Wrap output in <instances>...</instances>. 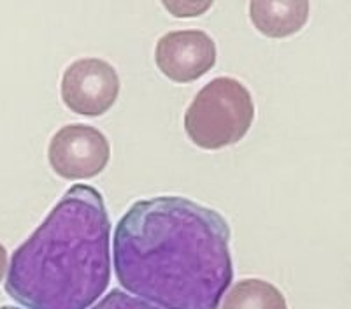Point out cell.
I'll return each mask as SVG.
<instances>
[{"label":"cell","mask_w":351,"mask_h":309,"mask_svg":"<svg viewBox=\"0 0 351 309\" xmlns=\"http://www.w3.org/2000/svg\"><path fill=\"white\" fill-rule=\"evenodd\" d=\"M60 93L64 104L81 116H102L120 95V77L100 58H81L65 69Z\"/></svg>","instance_id":"obj_5"},{"label":"cell","mask_w":351,"mask_h":309,"mask_svg":"<svg viewBox=\"0 0 351 309\" xmlns=\"http://www.w3.org/2000/svg\"><path fill=\"white\" fill-rule=\"evenodd\" d=\"M176 18H197L213 8V2H162Z\"/></svg>","instance_id":"obj_10"},{"label":"cell","mask_w":351,"mask_h":309,"mask_svg":"<svg viewBox=\"0 0 351 309\" xmlns=\"http://www.w3.org/2000/svg\"><path fill=\"white\" fill-rule=\"evenodd\" d=\"M250 18L260 34L271 39H283L302 30L309 18V2L253 0L250 2Z\"/></svg>","instance_id":"obj_7"},{"label":"cell","mask_w":351,"mask_h":309,"mask_svg":"<svg viewBox=\"0 0 351 309\" xmlns=\"http://www.w3.org/2000/svg\"><path fill=\"white\" fill-rule=\"evenodd\" d=\"M230 227L218 211L184 197L139 201L116 225L120 285L164 309H218L234 280Z\"/></svg>","instance_id":"obj_1"},{"label":"cell","mask_w":351,"mask_h":309,"mask_svg":"<svg viewBox=\"0 0 351 309\" xmlns=\"http://www.w3.org/2000/svg\"><path fill=\"white\" fill-rule=\"evenodd\" d=\"M90 309H164L158 306L152 304L148 301H143L139 297L128 295V293L121 292L120 288H114L106 295L100 302L92 306Z\"/></svg>","instance_id":"obj_9"},{"label":"cell","mask_w":351,"mask_h":309,"mask_svg":"<svg viewBox=\"0 0 351 309\" xmlns=\"http://www.w3.org/2000/svg\"><path fill=\"white\" fill-rule=\"evenodd\" d=\"M221 309H288V306L280 288L269 281L250 277L232 286Z\"/></svg>","instance_id":"obj_8"},{"label":"cell","mask_w":351,"mask_h":309,"mask_svg":"<svg viewBox=\"0 0 351 309\" xmlns=\"http://www.w3.org/2000/svg\"><path fill=\"white\" fill-rule=\"evenodd\" d=\"M5 269H8V251L2 245H0V281L4 277Z\"/></svg>","instance_id":"obj_11"},{"label":"cell","mask_w":351,"mask_h":309,"mask_svg":"<svg viewBox=\"0 0 351 309\" xmlns=\"http://www.w3.org/2000/svg\"><path fill=\"white\" fill-rule=\"evenodd\" d=\"M0 309H20V308H14V306H2Z\"/></svg>","instance_id":"obj_12"},{"label":"cell","mask_w":351,"mask_h":309,"mask_svg":"<svg viewBox=\"0 0 351 309\" xmlns=\"http://www.w3.org/2000/svg\"><path fill=\"white\" fill-rule=\"evenodd\" d=\"M255 102L250 90L234 77H215L195 95L184 112V132L202 149L236 145L252 129Z\"/></svg>","instance_id":"obj_3"},{"label":"cell","mask_w":351,"mask_h":309,"mask_svg":"<svg viewBox=\"0 0 351 309\" xmlns=\"http://www.w3.org/2000/svg\"><path fill=\"white\" fill-rule=\"evenodd\" d=\"M48 158L53 171L64 180H92L108 167L111 146L95 127L72 123L53 136Z\"/></svg>","instance_id":"obj_4"},{"label":"cell","mask_w":351,"mask_h":309,"mask_svg":"<svg viewBox=\"0 0 351 309\" xmlns=\"http://www.w3.org/2000/svg\"><path fill=\"white\" fill-rule=\"evenodd\" d=\"M155 62L174 83H192L215 67L216 45L202 30H174L158 39Z\"/></svg>","instance_id":"obj_6"},{"label":"cell","mask_w":351,"mask_h":309,"mask_svg":"<svg viewBox=\"0 0 351 309\" xmlns=\"http://www.w3.org/2000/svg\"><path fill=\"white\" fill-rule=\"evenodd\" d=\"M111 221L99 190L74 185L12 253L5 292L27 309H90L111 281Z\"/></svg>","instance_id":"obj_2"}]
</instances>
